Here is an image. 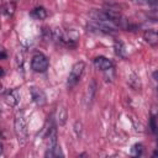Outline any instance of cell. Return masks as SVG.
Returning a JSON list of instances; mask_svg holds the SVG:
<instances>
[{"label": "cell", "instance_id": "obj_7", "mask_svg": "<svg viewBox=\"0 0 158 158\" xmlns=\"http://www.w3.org/2000/svg\"><path fill=\"white\" fill-rule=\"evenodd\" d=\"M143 38L144 41L151 44V46H158V30L156 28H152V30H147L144 33H143Z\"/></svg>", "mask_w": 158, "mask_h": 158}, {"label": "cell", "instance_id": "obj_11", "mask_svg": "<svg viewBox=\"0 0 158 158\" xmlns=\"http://www.w3.org/2000/svg\"><path fill=\"white\" fill-rule=\"evenodd\" d=\"M62 156H63V152H62L59 144L53 148L47 149V152H46V157H62Z\"/></svg>", "mask_w": 158, "mask_h": 158}, {"label": "cell", "instance_id": "obj_2", "mask_svg": "<svg viewBox=\"0 0 158 158\" xmlns=\"http://www.w3.org/2000/svg\"><path fill=\"white\" fill-rule=\"evenodd\" d=\"M84 69H85V63L81 62V60L73 64V67L70 69V73L68 75V80H67V85L69 88L74 86L79 81V79L81 78V75L84 73Z\"/></svg>", "mask_w": 158, "mask_h": 158}, {"label": "cell", "instance_id": "obj_10", "mask_svg": "<svg viewBox=\"0 0 158 158\" xmlns=\"http://www.w3.org/2000/svg\"><path fill=\"white\" fill-rule=\"evenodd\" d=\"M15 9H16V6H15L14 1H5L2 4V14L5 16H9V17L12 16L15 12Z\"/></svg>", "mask_w": 158, "mask_h": 158}, {"label": "cell", "instance_id": "obj_9", "mask_svg": "<svg viewBox=\"0 0 158 158\" xmlns=\"http://www.w3.org/2000/svg\"><path fill=\"white\" fill-rule=\"evenodd\" d=\"M67 117H68L67 110H65L63 106L58 107V110H57V115H56V121H57V123L60 125V126L64 125L65 121H67Z\"/></svg>", "mask_w": 158, "mask_h": 158}, {"label": "cell", "instance_id": "obj_17", "mask_svg": "<svg viewBox=\"0 0 158 158\" xmlns=\"http://www.w3.org/2000/svg\"><path fill=\"white\" fill-rule=\"evenodd\" d=\"M153 154H154V156H158V147H157V149H156V152H154Z\"/></svg>", "mask_w": 158, "mask_h": 158}, {"label": "cell", "instance_id": "obj_16", "mask_svg": "<svg viewBox=\"0 0 158 158\" xmlns=\"http://www.w3.org/2000/svg\"><path fill=\"white\" fill-rule=\"evenodd\" d=\"M153 77L156 78V80L158 81V72H156V73H153Z\"/></svg>", "mask_w": 158, "mask_h": 158}, {"label": "cell", "instance_id": "obj_4", "mask_svg": "<svg viewBox=\"0 0 158 158\" xmlns=\"http://www.w3.org/2000/svg\"><path fill=\"white\" fill-rule=\"evenodd\" d=\"M2 96H4V101L9 106H16L20 101V93L17 89H7L6 91H4Z\"/></svg>", "mask_w": 158, "mask_h": 158}, {"label": "cell", "instance_id": "obj_15", "mask_svg": "<svg viewBox=\"0 0 158 158\" xmlns=\"http://www.w3.org/2000/svg\"><path fill=\"white\" fill-rule=\"evenodd\" d=\"M6 58V53H5V49L1 51V59H5Z\"/></svg>", "mask_w": 158, "mask_h": 158}, {"label": "cell", "instance_id": "obj_13", "mask_svg": "<svg viewBox=\"0 0 158 158\" xmlns=\"http://www.w3.org/2000/svg\"><path fill=\"white\" fill-rule=\"evenodd\" d=\"M115 52L118 57H125V46L122 42H116L115 43Z\"/></svg>", "mask_w": 158, "mask_h": 158}, {"label": "cell", "instance_id": "obj_12", "mask_svg": "<svg viewBox=\"0 0 158 158\" xmlns=\"http://www.w3.org/2000/svg\"><path fill=\"white\" fill-rule=\"evenodd\" d=\"M133 4L137 5H144V6H149L153 10L156 9V6L158 5V0H132Z\"/></svg>", "mask_w": 158, "mask_h": 158}, {"label": "cell", "instance_id": "obj_5", "mask_svg": "<svg viewBox=\"0 0 158 158\" xmlns=\"http://www.w3.org/2000/svg\"><path fill=\"white\" fill-rule=\"evenodd\" d=\"M30 94H31V98L33 100V102L38 106H43L46 102H47V96L44 94L43 90L36 88V86H32L30 89Z\"/></svg>", "mask_w": 158, "mask_h": 158}, {"label": "cell", "instance_id": "obj_14", "mask_svg": "<svg viewBox=\"0 0 158 158\" xmlns=\"http://www.w3.org/2000/svg\"><path fill=\"white\" fill-rule=\"evenodd\" d=\"M142 152H143V146H142L141 143H136V144L132 147V149H131V153H132V156H135V157H139V156L142 154Z\"/></svg>", "mask_w": 158, "mask_h": 158}, {"label": "cell", "instance_id": "obj_8", "mask_svg": "<svg viewBox=\"0 0 158 158\" xmlns=\"http://www.w3.org/2000/svg\"><path fill=\"white\" fill-rule=\"evenodd\" d=\"M30 15H31L33 19H36V20H44V19L47 17V11H46L44 7L38 6V7L32 9L31 12H30Z\"/></svg>", "mask_w": 158, "mask_h": 158}, {"label": "cell", "instance_id": "obj_6", "mask_svg": "<svg viewBox=\"0 0 158 158\" xmlns=\"http://www.w3.org/2000/svg\"><path fill=\"white\" fill-rule=\"evenodd\" d=\"M94 65H95V68H98V69H100V70H104V72L110 70V69H112V67H114L112 62H111L109 58L104 57V56L95 57V58H94Z\"/></svg>", "mask_w": 158, "mask_h": 158}, {"label": "cell", "instance_id": "obj_1", "mask_svg": "<svg viewBox=\"0 0 158 158\" xmlns=\"http://www.w3.org/2000/svg\"><path fill=\"white\" fill-rule=\"evenodd\" d=\"M14 127H15V133L19 139L20 144H25L27 138H28V128H27V122L22 112H17L15 116L14 121Z\"/></svg>", "mask_w": 158, "mask_h": 158}, {"label": "cell", "instance_id": "obj_3", "mask_svg": "<svg viewBox=\"0 0 158 158\" xmlns=\"http://www.w3.org/2000/svg\"><path fill=\"white\" fill-rule=\"evenodd\" d=\"M49 67V60L48 58L42 54V53H36L32 59H31V68L32 70L37 72V73H43L48 69Z\"/></svg>", "mask_w": 158, "mask_h": 158}]
</instances>
